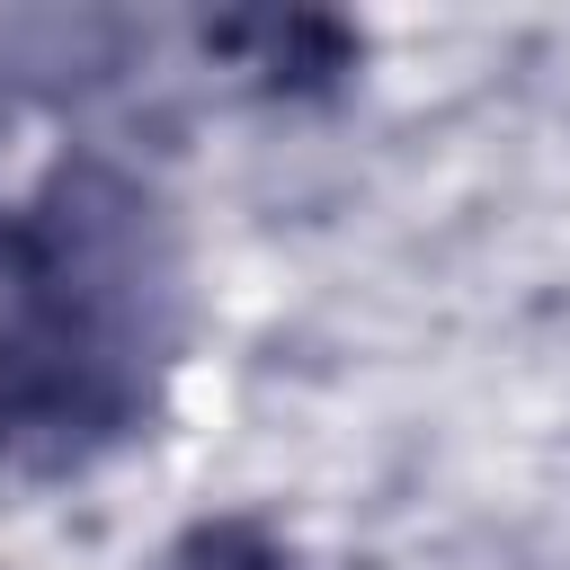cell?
Instances as JSON below:
<instances>
[{
	"label": "cell",
	"instance_id": "1",
	"mask_svg": "<svg viewBox=\"0 0 570 570\" xmlns=\"http://www.w3.org/2000/svg\"><path fill=\"white\" fill-rule=\"evenodd\" d=\"M169 285L151 205L107 169L0 205V463H80L151 410Z\"/></svg>",
	"mask_w": 570,
	"mask_h": 570
},
{
	"label": "cell",
	"instance_id": "2",
	"mask_svg": "<svg viewBox=\"0 0 570 570\" xmlns=\"http://www.w3.org/2000/svg\"><path fill=\"white\" fill-rule=\"evenodd\" d=\"M160 570H285V552L258 525H196Z\"/></svg>",
	"mask_w": 570,
	"mask_h": 570
}]
</instances>
